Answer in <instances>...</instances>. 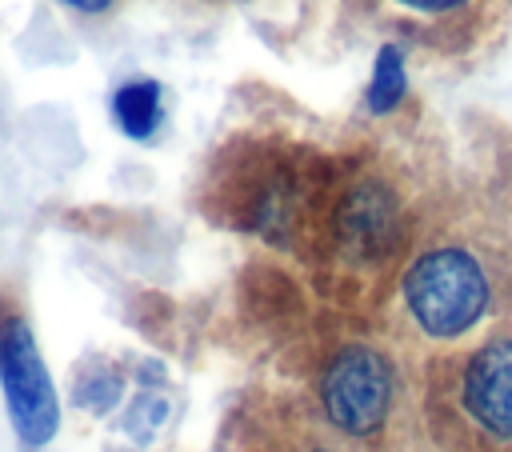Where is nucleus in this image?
Instances as JSON below:
<instances>
[{"label": "nucleus", "instance_id": "obj_1", "mask_svg": "<svg viewBox=\"0 0 512 452\" xmlns=\"http://www.w3.org/2000/svg\"><path fill=\"white\" fill-rule=\"evenodd\" d=\"M404 308L432 340H456L492 308V272L468 244H432L404 272Z\"/></svg>", "mask_w": 512, "mask_h": 452}, {"label": "nucleus", "instance_id": "obj_2", "mask_svg": "<svg viewBox=\"0 0 512 452\" xmlns=\"http://www.w3.org/2000/svg\"><path fill=\"white\" fill-rule=\"evenodd\" d=\"M448 416L484 448L512 452V336H492L456 360Z\"/></svg>", "mask_w": 512, "mask_h": 452}, {"label": "nucleus", "instance_id": "obj_3", "mask_svg": "<svg viewBox=\"0 0 512 452\" xmlns=\"http://www.w3.org/2000/svg\"><path fill=\"white\" fill-rule=\"evenodd\" d=\"M392 396H396L392 364L372 344H344L320 376V404L328 420L348 436L380 432L392 412Z\"/></svg>", "mask_w": 512, "mask_h": 452}, {"label": "nucleus", "instance_id": "obj_4", "mask_svg": "<svg viewBox=\"0 0 512 452\" xmlns=\"http://www.w3.org/2000/svg\"><path fill=\"white\" fill-rule=\"evenodd\" d=\"M0 384H4V400H8L16 436L28 448L48 444L60 424V408H56L52 376L36 352V340H32L28 324L16 316L0 328Z\"/></svg>", "mask_w": 512, "mask_h": 452}, {"label": "nucleus", "instance_id": "obj_5", "mask_svg": "<svg viewBox=\"0 0 512 452\" xmlns=\"http://www.w3.org/2000/svg\"><path fill=\"white\" fill-rule=\"evenodd\" d=\"M400 228V212L388 188L380 184H360L344 196L340 212H336V236L340 248L356 260H376L392 248Z\"/></svg>", "mask_w": 512, "mask_h": 452}, {"label": "nucleus", "instance_id": "obj_6", "mask_svg": "<svg viewBox=\"0 0 512 452\" xmlns=\"http://www.w3.org/2000/svg\"><path fill=\"white\" fill-rule=\"evenodd\" d=\"M112 112L128 136L144 140L160 124V88L152 80H132L112 96Z\"/></svg>", "mask_w": 512, "mask_h": 452}, {"label": "nucleus", "instance_id": "obj_7", "mask_svg": "<svg viewBox=\"0 0 512 452\" xmlns=\"http://www.w3.org/2000/svg\"><path fill=\"white\" fill-rule=\"evenodd\" d=\"M404 100V60L396 52V44H384L368 80V108L372 112H392Z\"/></svg>", "mask_w": 512, "mask_h": 452}, {"label": "nucleus", "instance_id": "obj_8", "mask_svg": "<svg viewBox=\"0 0 512 452\" xmlns=\"http://www.w3.org/2000/svg\"><path fill=\"white\" fill-rule=\"evenodd\" d=\"M416 16H428V20H452V16H464V12H476L480 0H392Z\"/></svg>", "mask_w": 512, "mask_h": 452}, {"label": "nucleus", "instance_id": "obj_9", "mask_svg": "<svg viewBox=\"0 0 512 452\" xmlns=\"http://www.w3.org/2000/svg\"><path fill=\"white\" fill-rule=\"evenodd\" d=\"M64 4H72L76 12H88V16H96V12H108V8H112V0H64Z\"/></svg>", "mask_w": 512, "mask_h": 452}, {"label": "nucleus", "instance_id": "obj_10", "mask_svg": "<svg viewBox=\"0 0 512 452\" xmlns=\"http://www.w3.org/2000/svg\"><path fill=\"white\" fill-rule=\"evenodd\" d=\"M316 452H336V448H316Z\"/></svg>", "mask_w": 512, "mask_h": 452}]
</instances>
